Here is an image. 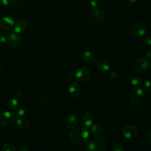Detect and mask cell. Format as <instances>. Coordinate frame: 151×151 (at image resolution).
I'll return each instance as SVG.
<instances>
[{"instance_id": "cell-1", "label": "cell", "mask_w": 151, "mask_h": 151, "mask_svg": "<svg viewBox=\"0 0 151 151\" xmlns=\"http://www.w3.org/2000/svg\"><path fill=\"white\" fill-rule=\"evenodd\" d=\"M71 141L77 145L86 143L88 138L89 133L85 127H75L69 134Z\"/></svg>"}, {"instance_id": "cell-2", "label": "cell", "mask_w": 151, "mask_h": 151, "mask_svg": "<svg viewBox=\"0 0 151 151\" xmlns=\"http://www.w3.org/2000/svg\"><path fill=\"white\" fill-rule=\"evenodd\" d=\"M106 148L104 140L100 136H94L87 142L86 149L88 151H103Z\"/></svg>"}, {"instance_id": "cell-3", "label": "cell", "mask_w": 151, "mask_h": 151, "mask_svg": "<svg viewBox=\"0 0 151 151\" xmlns=\"http://www.w3.org/2000/svg\"><path fill=\"white\" fill-rule=\"evenodd\" d=\"M129 32L136 37H142L146 33V27L142 22H134L130 24L129 28Z\"/></svg>"}, {"instance_id": "cell-4", "label": "cell", "mask_w": 151, "mask_h": 151, "mask_svg": "<svg viewBox=\"0 0 151 151\" xmlns=\"http://www.w3.org/2000/svg\"><path fill=\"white\" fill-rule=\"evenodd\" d=\"M150 62L147 58L141 57L134 62L133 68L136 72L144 73L150 68Z\"/></svg>"}, {"instance_id": "cell-5", "label": "cell", "mask_w": 151, "mask_h": 151, "mask_svg": "<svg viewBox=\"0 0 151 151\" xmlns=\"http://www.w3.org/2000/svg\"><path fill=\"white\" fill-rule=\"evenodd\" d=\"M15 116L14 113L8 111L0 113V124L4 127H9L13 124Z\"/></svg>"}, {"instance_id": "cell-6", "label": "cell", "mask_w": 151, "mask_h": 151, "mask_svg": "<svg viewBox=\"0 0 151 151\" xmlns=\"http://www.w3.org/2000/svg\"><path fill=\"white\" fill-rule=\"evenodd\" d=\"M91 71L88 67H82L80 68L75 75L76 80L80 83H85L91 77Z\"/></svg>"}, {"instance_id": "cell-7", "label": "cell", "mask_w": 151, "mask_h": 151, "mask_svg": "<svg viewBox=\"0 0 151 151\" xmlns=\"http://www.w3.org/2000/svg\"><path fill=\"white\" fill-rule=\"evenodd\" d=\"M130 100L134 104H139L143 97V91L140 88H134L130 93Z\"/></svg>"}, {"instance_id": "cell-8", "label": "cell", "mask_w": 151, "mask_h": 151, "mask_svg": "<svg viewBox=\"0 0 151 151\" xmlns=\"http://www.w3.org/2000/svg\"><path fill=\"white\" fill-rule=\"evenodd\" d=\"M14 25V20L9 16H2L0 18V26L4 30H11L12 28H13Z\"/></svg>"}, {"instance_id": "cell-9", "label": "cell", "mask_w": 151, "mask_h": 151, "mask_svg": "<svg viewBox=\"0 0 151 151\" xmlns=\"http://www.w3.org/2000/svg\"><path fill=\"white\" fill-rule=\"evenodd\" d=\"M137 133V128L133 125H127L123 127L122 134L124 137L127 139H132L136 136Z\"/></svg>"}, {"instance_id": "cell-10", "label": "cell", "mask_w": 151, "mask_h": 151, "mask_svg": "<svg viewBox=\"0 0 151 151\" xmlns=\"http://www.w3.org/2000/svg\"><path fill=\"white\" fill-rule=\"evenodd\" d=\"M90 15L93 20L97 22L102 21L104 18V12L101 9L97 8H94L90 11Z\"/></svg>"}, {"instance_id": "cell-11", "label": "cell", "mask_w": 151, "mask_h": 151, "mask_svg": "<svg viewBox=\"0 0 151 151\" xmlns=\"http://www.w3.org/2000/svg\"><path fill=\"white\" fill-rule=\"evenodd\" d=\"M79 122L78 117L75 114L70 115L66 119L65 124L68 128L74 129L77 127Z\"/></svg>"}, {"instance_id": "cell-12", "label": "cell", "mask_w": 151, "mask_h": 151, "mask_svg": "<svg viewBox=\"0 0 151 151\" xmlns=\"http://www.w3.org/2000/svg\"><path fill=\"white\" fill-rule=\"evenodd\" d=\"M68 93L71 97H76L80 93V86L76 82H72L68 87Z\"/></svg>"}, {"instance_id": "cell-13", "label": "cell", "mask_w": 151, "mask_h": 151, "mask_svg": "<svg viewBox=\"0 0 151 151\" xmlns=\"http://www.w3.org/2000/svg\"><path fill=\"white\" fill-rule=\"evenodd\" d=\"M93 122V116L91 113L87 112L84 113L81 119V123L84 127L90 126Z\"/></svg>"}, {"instance_id": "cell-14", "label": "cell", "mask_w": 151, "mask_h": 151, "mask_svg": "<svg viewBox=\"0 0 151 151\" xmlns=\"http://www.w3.org/2000/svg\"><path fill=\"white\" fill-rule=\"evenodd\" d=\"M14 31L16 33H21L25 31L27 28V24L24 21H18L14 25Z\"/></svg>"}, {"instance_id": "cell-15", "label": "cell", "mask_w": 151, "mask_h": 151, "mask_svg": "<svg viewBox=\"0 0 151 151\" xmlns=\"http://www.w3.org/2000/svg\"><path fill=\"white\" fill-rule=\"evenodd\" d=\"M29 122L24 117H19L16 121V126L21 129H27L29 127Z\"/></svg>"}, {"instance_id": "cell-16", "label": "cell", "mask_w": 151, "mask_h": 151, "mask_svg": "<svg viewBox=\"0 0 151 151\" xmlns=\"http://www.w3.org/2000/svg\"><path fill=\"white\" fill-rule=\"evenodd\" d=\"M83 60L88 64H91L94 61L95 57L94 54L90 51H85L82 53Z\"/></svg>"}, {"instance_id": "cell-17", "label": "cell", "mask_w": 151, "mask_h": 151, "mask_svg": "<svg viewBox=\"0 0 151 151\" xmlns=\"http://www.w3.org/2000/svg\"><path fill=\"white\" fill-rule=\"evenodd\" d=\"M97 67L101 71H107L110 69V64L106 61H100L97 64Z\"/></svg>"}, {"instance_id": "cell-18", "label": "cell", "mask_w": 151, "mask_h": 151, "mask_svg": "<svg viewBox=\"0 0 151 151\" xmlns=\"http://www.w3.org/2000/svg\"><path fill=\"white\" fill-rule=\"evenodd\" d=\"M103 130V126L99 123H96L93 124L90 129V131L93 134H100Z\"/></svg>"}, {"instance_id": "cell-19", "label": "cell", "mask_w": 151, "mask_h": 151, "mask_svg": "<svg viewBox=\"0 0 151 151\" xmlns=\"http://www.w3.org/2000/svg\"><path fill=\"white\" fill-rule=\"evenodd\" d=\"M2 150L3 151H16L17 149L14 144L11 142H7L3 145L2 147Z\"/></svg>"}, {"instance_id": "cell-20", "label": "cell", "mask_w": 151, "mask_h": 151, "mask_svg": "<svg viewBox=\"0 0 151 151\" xmlns=\"http://www.w3.org/2000/svg\"><path fill=\"white\" fill-rule=\"evenodd\" d=\"M129 82L132 86H136L137 87H139L142 85L140 80L137 77L134 76H132L131 77H130Z\"/></svg>"}, {"instance_id": "cell-21", "label": "cell", "mask_w": 151, "mask_h": 151, "mask_svg": "<svg viewBox=\"0 0 151 151\" xmlns=\"http://www.w3.org/2000/svg\"><path fill=\"white\" fill-rule=\"evenodd\" d=\"M19 101L17 99H12L7 103V107L10 109H14L19 105Z\"/></svg>"}, {"instance_id": "cell-22", "label": "cell", "mask_w": 151, "mask_h": 151, "mask_svg": "<svg viewBox=\"0 0 151 151\" xmlns=\"http://www.w3.org/2000/svg\"><path fill=\"white\" fill-rule=\"evenodd\" d=\"M3 5L7 8H13L17 5V0H2Z\"/></svg>"}, {"instance_id": "cell-23", "label": "cell", "mask_w": 151, "mask_h": 151, "mask_svg": "<svg viewBox=\"0 0 151 151\" xmlns=\"http://www.w3.org/2000/svg\"><path fill=\"white\" fill-rule=\"evenodd\" d=\"M10 35L9 34L4 32H0V42L3 43L9 42L10 41Z\"/></svg>"}, {"instance_id": "cell-24", "label": "cell", "mask_w": 151, "mask_h": 151, "mask_svg": "<svg viewBox=\"0 0 151 151\" xmlns=\"http://www.w3.org/2000/svg\"><path fill=\"white\" fill-rule=\"evenodd\" d=\"M27 113V111L24 108H19L16 110L14 112V114L15 116V117L19 118V117H22L24 116Z\"/></svg>"}, {"instance_id": "cell-25", "label": "cell", "mask_w": 151, "mask_h": 151, "mask_svg": "<svg viewBox=\"0 0 151 151\" xmlns=\"http://www.w3.org/2000/svg\"><path fill=\"white\" fill-rule=\"evenodd\" d=\"M10 35V40L12 41H14L16 42L17 44H19L21 42V38L19 35L18 34V33H11L9 34Z\"/></svg>"}, {"instance_id": "cell-26", "label": "cell", "mask_w": 151, "mask_h": 151, "mask_svg": "<svg viewBox=\"0 0 151 151\" xmlns=\"http://www.w3.org/2000/svg\"><path fill=\"white\" fill-rule=\"evenodd\" d=\"M113 149L114 151H125V150H126L125 146L120 143H117L115 144L113 146Z\"/></svg>"}, {"instance_id": "cell-27", "label": "cell", "mask_w": 151, "mask_h": 151, "mask_svg": "<svg viewBox=\"0 0 151 151\" xmlns=\"http://www.w3.org/2000/svg\"><path fill=\"white\" fill-rule=\"evenodd\" d=\"M151 88V82L149 80H147L145 81L142 85V88L145 90L147 91Z\"/></svg>"}, {"instance_id": "cell-28", "label": "cell", "mask_w": 151, "mask_h": 151, "mask_svg": "<svg viewBox=\"0 0 151 151\" xmlns=\"http://www.w3.org/2000/svg\"><path fill=\"white\" fill-rule=\"evenodd\" d=\"M109 75H110V77H111L112 79L114 80H117L118 79V78H119V75H118V74L117 73L116 71H114V70L110 71V73H109Z\"/></svg>"}, {"instance_id": "cell-29", "label": "cell", "mask_w": 151, "mask_h": 151, "mask_svg": "<svg viewBox=\"0 0 151 151\" xmlns=\"http://www.w3.org/2000/svg\"><path fill=\"white\" fill-rule=\"evenodd\" d=\"M65 78L67 79V80H72L73 78V77H74V74H73V73H72L71 72H68V73H67V74H65Z\"/></svg>"}, {"instance_id": "cell-30", "label": "cell", "mask_w": 151, "mask_h": 151, "mask_svg": "<svg viewBox=\"0 0 151 151\" xmlns=\"http://www.w3.org/2000/svg\"><path fill=\"white\" fill-rule=\"evenodd\" d=\"M99 4V0H90V5L93 7H96Z\"/></svg>"}, {"instance_id": "cell-31", "label": "cell", "mask_w": 151, "mask_h": 151, "mask_svg": "<svg viewBox=\"0 0 151 151\" xmlns=\"http://www.w3.org/2000/svg\"><path fill=\"white\" fill-rule=\"evenodd\" d=\"M145 41L147 44L151 45V35H147L145 38Z\"/></svg>"}, {"instance_id": "cell-32", "label": "cell", "mask_w": 151, "mask_h": 151, "mask_svg": "<svg viewBox=\"0 0 151 151\" xmlns=\"http://www.w3.org/2000/svg\"><path fill=\"white\" fill-rule=\"evenodd\" d=\"M16 45H17L16 42H15L14 41H10V42L8 44V47L10 49H14L16 47Z\"/></svg>"}, {"instance_id": "cell-33", "label": "cell", "mask_w": 151, "mask_h": 151, "mask_svg": "<svg viewBox=\"0 0 151 151\" xmlns=\"http://www.w3.org/2000/svg\"><path fill=\"white\" fill-rule=\"evenodd\" d=\"M146 139H147L148 143L151 144V129L147 132V135H146Z\"/></svg>"}, {"instance_id": "cell-34", "label": "cell", "mask_w": 151, "mask_h": 151, "mask_svg": "<svg viewBox=\"0 0 151 151\" xmlns=\"http://www.w3.org/2000/svg\"><path fill=\"white\" fill-rule=\"evenodd\" d=\"M22 95H23L22 92L21 91H18L16 93L15 96H16V98H17V99H20V98H21V97H22Z\"/></svg>"}, {"instance_id": "cell-35", "label": "cell", "mask_w": 151, "mask_h": 151, "mask_svg": "<svg viewBox=\"0 0 151 151\" xmlns=\"http://www.w3.org/2000/svg\"><path fill=\"white\" fill-rule=\"evenodd\" d=\"M146 56L148 58H151V49L149 50L146 52Z\"/></svg>"}, {"instance_id": "cell-36", "label": "cell", "mask_w": 151, "mask_h": 151, "mask_svg": "<svg viewBox=\"0 0 151 151\" xmlns=\"http://www.w3.org/2000/svg\"><path fill=\"white\" fill-rule=\"evenodd\" d=\"M18 150L19 151H27L28 150V149L26 148L25 147H24V146H22L21 147H19L18 149Z\"/></svg>"}, {"instance_id": "cell-37", "label": "cell", "mask_w": 151, "mask_h": 151, "mask_svg": "<svg viewBox=\"0 0 151 151\" xmlns=\"http://www.w3.org/2000/svg\"><path fill=\"white\" fill-rule=\"evenodd\" d=\"M127 3H133L136 1V0H124Z\"/></svg>"}, {"instance_id": "cell-38", "label": "cell", "mask_w": 151, "mask_h": 151, "mask_svg": "<svg viewBox=\"0 0 151 151\" xmlns=\"http://www.w3.org/2000/svg\"><path fill=\"white\" fill-rule=\"evenodd\" d=\"M0 72H1V70H0Z\"/></svg>"}, {"instance_id": "cell-39", "label": "cell", "mask_w": 151, "mask_h": 151, "mask_svg": "<svg viewBox=\"0 0 151 151\" xmlns=\"http://www.w3.org/2000/svg\"><path fill=\"white\" fill-rule=\"evenodd\" d=\"M150 28H151V27H150Z\"/></svg>"}]
</instances>
